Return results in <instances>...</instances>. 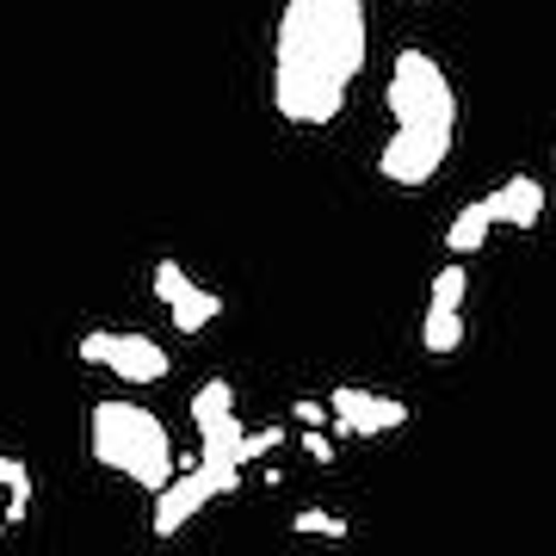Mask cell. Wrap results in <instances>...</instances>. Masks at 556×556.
Segmentation results:
<instances>
[{
  "label": "cell",
  "instance_id": "1",
  "mask_svg": "<svg viewBox=\"0 0 556 556\" xmlns=\"http://www.w3.org/2000/svg\"><path fill=\"white\" fill-rule=\"evenodd\" d=\"M365 68V0H291L278 20L273 105L285 124H334Z\"/></svg>",
  "mask_w": 556,
  "mask_h": 556
},
{
  "label": "cell",
  "instance_id": "2",
  "mask_svg": "<svg viewBox=\"0 0 556 556\" xmlns=\"http://www.w3.org/2000/svg\"><path fill=\"white\" fill-rule=\"evenodd\" d=\"M87 445H93V457H100L105 470L130 477L137 489H149V495H161V489L179 477L167 427H161L149 408H137V402H93Z\"/></svg>",
  "mask_w": 556,
  "mask_h": 556
},
{
  "label": "cell",
  "instance_id": "3",
  "mask_svg": "<svg viewBox=\"0 0 556 556\" xmlns=\"http://www.w3.org/2000/svg\"><path fill=\"white\" fill-rule=\"evenodd\" d=\"M452 137H457V93L439 87L415 124L390 130V142H383V155H378V174L396 179V186H427L433 167L452 155Z\"/></svg>",
  "mask_w": 556,
  "mask_h": 556
},
{
  "label": "cell",
  "instance_id": "4",
  "mask_svg": "<svg viewBox=\"0 0 556 556\" xmlns=\"http://www.w3.org/2000/svg\"><path fill=\"white\" fill-rule=\"evenodd\" d=\"M80 365H100L124 383H161L167 378V353L149 334H80Z\"/></svg>",
  "mask_w": 556,
  "mask_h": 556
},
{
  "label": "cell",
  "instance_id": "5",
  "mask_svg": "<svg viewBox=\"0 0 556 556\" xmlns=\"http://www.w3.org/2000/svg\"><path fill=\"white\" fill-rule=\"evenodd\" d=\"M328 420H334V433H396L408 427V402L396 396H371V390H334L328 402Z\"/></svg>",
  "mask_w": 556,
  "mask_h": 556
},
{
  "label": "cell",
  "instance_id": "6",
  "mask_svg": "<svg viewBox=\"0 0 556 556\" xmlns=\"http://www.w3.org/2000/svg\"><path fill=\"white\" fill-rule=\"evenodd\" d=\"M204 501H217V482L204 477L199 457H192V464H186V470H179V477L155 495V538H174L179 526H186V519L204 507Z\"/></svg>",
  "mask_w": 556,
  "mask_h": 556
},
{
  "label": "cell",
  "instance_id": "7",
  "mask_svg": "<svg viewBox=\"0 0 556 556\" xmlns=\"http://www.w3.org/2000/svg\"><path fill=\"white\" fill-rule=\"evenodd\" d=\"M482 211H489V223H514V229H532L538 217H544V186H538L532 174H514L501 192H489L482 199Z\"/></svg>",
  "mask_w": 556,
  "mask_h": 556
},
{
  "label": "cell",
  "instance_id": "8",
  "mask_svg": "<svg viewBox=\"0 0 556 556\" xmlns=\"http://www.w3.org/2000/svg\"><path fill=\"white\" fill-rule=\"evenodd\" d=\"M167 309H174L179 334H199V328H211V321L223 316V298H217V291H204V285H192V291H186L179 303H167Z\"/></svg>",
  "mask_w": 556,
  "mask_h": 556
},
{
  "label": "cell",
  "instance_id": "9",
  "mask_svg": "<svg viewBox=\"0 0 556 556\" xmlns=\"http://www.w3.org/2000/svg\"><path fill=\"white\" fill-rule=\"evenodd\" d=\"M0 489H7V514H0V519H7V526H20L38 482H31V470H25L20 457H7V452H0Z\"/></svg>",
  "mask_w": 556,
  "mask_h": 556
},
{
  "label": "cell",
  "instance_id": "10",
  "mask_svg": "<svg viewBox=\"0 0 556 556\" xmlns=\"http://www.w3.org/2000/svg\"><path fill=\"white\" fill-rule=\"evenodd\" d=\"M489 229H495V223H489V211H482V204H470V211H457V223L445 229V248H452V254H477Z\"/></svg>",
  "mask_w": 556,
  "mask_h": 556
},
{
  "label": "cell",
  "instance_id": "11",
  "mask_svg": "<svg viewBox=\"0 0 556 556\" xmlns=\"http://www.w3.org/2000/svg\"><path fill=\"white\" fill-rule=\"evenodd\" d=\"M420 340H427V353H457V340H464V316H457V309H427Z\"/></svg>",
  "mask_w": 556,
  "mask_h": 556
},
{
  "label": "cell",
  "instance_id": "12",
  "mask_svg": "<svg viewBox=\"0 0 556 556\" xmlns=\"http://www.w3.org/2000/svg\"><path fill=\"white\" fill-rule=\"evenodd\" d=\"M464 291H470L464 266H439V273H433V303H427V309H457V303H464Z\"/></svg>",
  "mask_w": 556,
  "mask_h": 556
},
{
  "label": "cell",
  "instance_id": "13",
  "mask_svg": "<svg viewBox=\"0 0 556 556\" xmlns=\"http://www.w3.org/2000/svg\"><path fill=\"white\" fill-rule=\"evenodd\" d=\"M229 408H236V390L223 378H211L199 396H192V420H217V415H229Z\"/></svg>",
  "mask_w": 556,
  "mask_h": 556
},
{
  "label": "cell",
  "instance_id": "14",
  "mask_svg": "<svg viewBox=\"0 0 556 556\" xmlns=\"http://www.w3.org/2000/svg\"><path fill=\"white\" fill-rule=\"evenodd\" d=\"M291 532H303V538H346V519L321 514V507H303V514L291 519Z\"/></svg>",
  "mask_w": 556,
  "mask_h": 556
},
{
  "label": "cell",
  "instance_id": "15",
  "mask_svg": "<svg viewBox=\"0 0 556 556\" xmlns=\"http://www.w3.org/2000/svg\"><path fill=\"white\" fill-rule=\"evenodd\" d=\"M186 291H192L186 266H179V260H155V298H161V303H179Z\"/></svg>",
  "mask_w": 556,
  "mask_h": 556
},
{
  "label": "cell",
  "instance_id": "16",
  "mask_svg": "<svg viewBox=\"0 0 556 556\" xmlns=\"http://www.w3.org/2000/svg\"><path fill=\"white\" fill-rule=\"evenodd\" d=\"M278 439H285V427H260V433H248V439H241V470H248L254 457H266V452H273Z\"/></svg>",
  "mask_w": 556,
  "mask_h": 556
},
{
  "label": "cell",
  "instance_id": "17",
  "mask_svg": "<svg viewBox=\"0 0 556 556\" xmlns=\"http://www.w3.org/2000/svg\"><path fill=\"white\" fill-rule=\"evenodd\" d=\"M303 452L316 457V464H328V457H334V445H328V433H321V427H309V433H303Z\"/></svg>",
  "mask_w": 556,
  "mask_h": 556
},
{
  "label": "cell",
  "instance_id": "18",
  "mask_svg": "<svg viewBox=\"0 0 556 556\" xmlns=\"http://www.w3.org/2000/svg\"><path fill=\"white\" fill-rule=\"evenodd\" d=\"M291 415H298L303 427H328V402H298Z\"/></svg>",
  "mask_w": 556,
  "mask_h": 556
},
{
  "label": "cell",
  "instance_id": "19",
  "mask_svg": "<svg viewBox=\"0 0 556 556\" xmlns=\"http://www.w3.org/2000/svg\"><path fill=\"white\" fill-rule=\"evenodd\" d=\"M0 532H7V519H0Z\"/></svg>",
  "mask_w": 556,
  "mask_h": 556
}]
</instances>
